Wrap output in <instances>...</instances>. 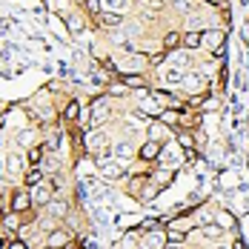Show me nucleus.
I'll return each mask as SVG.
<instances>
[{"instance_id": "obj_1", "label": "nucleus", "mask_w": 249, "mask_h": 249, "mask_svg": "<svg viewBox=\"0 0 249 249\" xmlns=\"http://www.w3.org/2000/svg\"><path fill=\"white\" fill-rule=\"evenodd\" d=\"M95 166H98V172L106 178V180H118V178H124V169H121V163L112 158V155H98L95 158Z\"/></svg>"}, {"instance_id": "obj_2", "label": "nucleus", "mask_w": 249, "mask_h": 249, "mask_svg": "<svg viewBox=\"0 0 249 249\" xmlns=\"http://www.w3.org/2000/svg\"><path fill=\"white\" fill-rule=\"evenodd\" d=\"M200 37H203V46L212 52L215 57H221V54H224V40H226L224 29H203V32H200Z\"/></svg>"}, {"instance_id": "obj_3", "label": "nucleus", "mask_w": 249, "mask_h": 249, "mask_svg": "<svg viewBox=\"0 0 249 249\" xmlns=\"http://www.w3.org/2000/svg\"><path fill=\"white\" fill-rule=\"evenodd\" d=\"M180 160H186V152L180 149L178 143H163V146H160V155H158V163H160V166L175 169V163H180Z\"/></svg>"}, {"instance_id": "obj_4", "label": "nucleus", "mask_w": 249, "mask_h": 249, "mask_svg": "<svg viewBox=\"0 0 249 249\" xmlns=\"http://www.w3.org/2000/svg\"><path fill=\"white\" fill-rule=\"evenodd\" d=\"M180 86L186 89V95H189V98L209 95V89H206V80H203L198 72H186V75H183V80H180Z\"/></svg>"}, {"instance_id": "obj_5", "label": "nucleus", "mask_w": 249, "mask_h": 249, "mask_svg": "<svg viewBox=\"0 0 249 249\" xmlns=\"http://www.w3.org/2000/svg\"><path fill=\"white\" fill-rule=\"evenodd\" d=\"M146 63H149L146 54H132V57H126L124 63L118 66V72H121V75H141V72L146 69Z\"/></svg>"}, {"instance_id": "obj_6", "label": "nucleus", "mask_w": 249, "mask_h": 249, "mask_svg": "<svg viewBox=\"0 0 249 249\" xmlns=\"http://www.w3.org/2000/svg\"><path fill=\"white\" fill-rule=\"evenodd\" d=\"M166 229H149L143 232V249H166Z\"/></svg>"}, {"instance_id": "obj_7", "label": "nucleus", "mask_w": 249, "mask_h": 249, "mask_svg": "<svg viewBox=\"0 0 249 249\" xmlns=\"http://www.w3.org/2000/svg\"><path fill=\"white\" fill-rule=\"evenodd\" d=\"M146 132H149V141L160 143V146H163V143H169V135H172V129H169L166 124H160V121H152Z\"/></svg>"}, {"instance_id": "obj_8", "label": "nucleus", "mask_w": 249, "mask_h": 249, "mask_svg": "<svg viewBox=\"0 0 249 249\" xmlns=\"http://www.w3.org/2000/svg\"><path fill=\"white\" fill-rule=\"evenodd\" d=\"M52 186H54V183H52ZM52 186H46V183L32 186V203H37V206H49L52 203Z\"/></svg>"}, {"instance_id": "obj_9", "label": "nucleus", "mask_w": 249, "mask_h": 249, "mask_svg": "<svg viewBox=\"0 0 249 249\" xmlns=\"http://www.w3.org/2000/svg\"><path fill=\"white\" fill-rule=\"evenodd\" d=\"M32 209V192H15L12 195V212H18V215H23V212H29Z\"/></svg>"}, {"instance_id": "obj_10", "label": "nucleus", "mask_w": 249, "mask_h": 249, "mask_svg": "<svg viewBox=\"0 0 249 249\" xmlns=\"http://www.w3.org/2000/svg\"><path fill=\"white\" fill-rule=\"evenodd\" d=\"M83 143H86V149L95 152V158H98V155H103V146H106V135H103V132H92V135H86V141H83Z\"/></svg>"}, {"instance_id": "obj_11", "label": "nucleus", "mask_w": 249, "mask_h": 249, "mask_svg": "<svg viewBox=\"0 0 249 249\" xmlns=\"http://www.w3.org/2000/svg\"><path fill=\"white\" fill-rule=\"evenodd\" d=\"M183 112H186V106H180V109H163L158 121H160V124H166L169 129H172V126H178V124H180V118H183Z\"/></svg>"}, {"instance_id": "obj_12", "label": "nucleus", "mask_w": 249, "mask_h": 249, "mask_svg": "<svg viewBox=\"0 0 249 249\" xmlns=\"http://www.w3.org/2000/svg\"><path fill=\"white\" fill-rule=\"evenodd\" d=\"M46 247H54V249H66L69 247V232L66 229H54L46 241Z\"/></svg>"}, {"instance_id": "obj_13", "label": "nucleus", "mask_w": 249, "mask_h": 249, "mask_svg": "<svg viewBox=\"0 0 249 249\" xmlns=\"http://www.w3.org/2000/svg\"><path fill=\"white\" fill-rule=\"evenodd\" d=\"M158 155H160V143H155V141H146V143L138 149V158H141V160H158Z\"/></svg>"}, {"instance_id": "obj_14", "label": "nucleus", "mask_w": 249, "mask_h": 249, "mask_svg": "<svg viewBox=\"0 0 249 249\" xmlns=\"http://www.w3.org/2000/svg\"><path fill=\"white\" fill-rule=\"evenodd\" d=\"M215 224L221 226L224 232H232V229L238 226V221H235V215H232V212H226V209H218V215H215Z\"/></svg>"}, {"instance_id": "obj_15", "label": "nucleus", "mask_w": 249, "mask_h": 249, "mask_svg": "<svg viewBox=\"0 0 249 249\" xmlns=\"http://www.w3.org/2000/svg\"><path fill=\"white\" fill-rule=\"evenodd\" d=\"M98 20L106 26V29H121V26H124V15H121V12H103Z\"/></svg>"}, {"instance_id": "obj_16", "label": "nucleus", "mask_w": 249, "mask_h": 249, "mask_svg": "<svg viewBox=\"0 0 249 249\" xmlns=\"http://www.w3.org/2000/svg\"><path fill=\"white\" fill-rule=\"evenodd\" d=\"M180 46L189 52V49H198V46H203V37H200V32H186L183 37H180Z\"/></svg>"}, {"instance_id": "obj_17", "label": "nucleus", "mask_w": 249, "mask_h": 249, "mask_svg": "<svg viewBox=\"0 0 249 249\" xmlns=\"http://www.w3.org/2000/svg\"><path fill=\"white\" fill-rule=\"evenodd\" d=\"M66 29H69L72 35H80V32L86 29V18H83V15H69V18H66Z\"/></svg>"}, {"instance_id": "obj_18", "label": "nucleus", "mask_w": 249, "mask_h": 249, "mask_svg": "<svg viewBox=\"0 0 249 249\" xmlns=\"http://www.w3.org/2000/svg\"><path fill=\"white\" fill-rule=\"evenodd\" d=\"M115 158H118V160H121V163H129V160H132V158H135V149H132V143H118V146H115Z\"/></svg>"}, {"instance_id": "obj_19", "label": "nucleus", "mask_w": 249, "mask_h": 249, "mask_svg": "<svg viewBox=\"0 0 249 249\" xmlns=\"http://www.w3.org/2000/svg\"><path fill=\"white\" fill-rule=\"evenodd\" d=\"M23 166H26V160H23V155H20V152L9 155V160H6V169H9L12 175H18L20 169H23Z\"/></svg>"}, {"instance_id": "obj_20", "label": "nucleus", "mask_w": 249, "mask_h": 249, "mask_svg": "<svg viewBox=\"0 0 249 249\" xmlns=\"http://www.w3.org/2000/svg\"><path fill=\"white\" fill-rule=\"evenodd\" d=\"M175 143L180 146L183 152L195 149V138H192V132H178V138H175Z\"/></svg>"}, {"instance_id": "obj_21", "label": "nucleus", "mask_w": 249, "mask_h": 249, "mask_svg": "<svg viewBox=\"0 0 249 249\" xmlns=\"http://www.w3.org/2000/svg\"><path fill=\"white\" fill-rule=\"evenodd\" d=\"M200 232H203V238H209V241H218V238L224 235V229L215 224V221H212V224H203L200 226Z\"/></svg>"}, {"instance_id": "obj_22", "label": "nucleus", "mask_w": 249, "mask_h": 249, "mask_svg": "<svg viewBox=\"0 0 249 249\" xmlns=\"http://www.w3.org/2000/svg\"><path fill=\"white\" fill-rule=\"evenodd\" d=\"M121 83H124L126 89H129V86H135V89H146L143 75H121Z\"/></svg>"}, {"instance_id": "obj_23", "label": "nucleus", "mask_w": 249, "mask_h": 249, "mask_svg": "<svg viewBox=\"0 0 249 249\" xmlns=\"http://www.w3.org/2000/svg\"><path fill=\"white\" fill-rule=\"evenodd\" d=\"M80 6H83V12L92 15V18H100V15H103V3H100V0H83Z\"/></svg>"}, {"instance_id": "obj_24", "label": "nucleus", "mask_w": 249, "mask_h": 249, "mask_svg": "<svg viewBox=\"0 0 249 249\" xmlns=\"http://www.w3.org/2000/svg\"><path fill=\"white\" fill-rule=\"evenodd\" d=\"M77 118H80V103H77V100H69L66 109H63V121L72 124V121H77Z\"/></svg>"}, {"instance_id": "obj_25", "label": "nucleus", "mask_w": 249, "mask_h": 249, "mask_svg": "<svg viewBox=\"0 0 249 249\" xmlns=\"http://www.w3.org/2000/svg\"><path fill=\"white\" fill-rule=\"evenodd\" d=\"M178 46H180V32H169L163 37V52H175Z\"/></svg>"}, {"instance_id": "obj_26", "label": "nucleus", "mask_w": 249, "mask_h": 249, "mask_svg": "<svg viewBox=\"0 0 249 249\" xmlns=\"http://www.w3.org/2000/svg\"><path fill=\"white\" fill-rule=\"evenodd\" d=\"M49 212L54 215V218H63V215L69 212V203H63V200L52 198V203H49Z\"/></svg>"}, {"instance_id": "obj_27", "label": "nucleus", "mask_w": 249, "mask_h": 249, "mask_svg": "<svg viewBox=\"0 0 249 249\" xmlns=\"http://www.w3.org/2000/svg\"><path fill=\"white\" fill-rule=\"evenodd\" d=\"M20 215H18V212H9V215H3V226H6V229H9V232H18V229H20Z\"/></svg>"}, {"instance_id": "obj_28", "label": "nucleus", "mask_w": 249, "mask_h": 249, "mask_svg": "<svg viewBox=\"0 0 249 249\" xmlns=\"http://www.w3.org/2000/svg\"><path fill=\"white\" fill-rule=\"evenodd\" d=\"M37 183H43V172H40V169H37V166H35V169H32V172L26 175V186H29V189H32V186H37Z\"/></svg>"}, {"instance_id": "obj_29", "label": "nucleus", "mask_w": 249, "mask_h": 249, "mask_svg": "<svg viewBox=\"0 0 249 249\" xmlns=\"http://www.w3.org/2000/svg\"><path fill=\"white\" fill-rule=\"evenodd\" d=\"M186 238V229H166V241L169 244H183Z\"/></svg>"}, {"instance_id": "obj_30", "label": "nucleus", "mask_w": 249, "mask_h": 249, "mask_svg": "<svg viewBox=\"0 0 249 249\" xmlns=\"http://www.w3.org/2000/svg\"><path fill=\"white\" fill-rule=\"evenodd\" d=\"M106 12H124L126 9V0H100Z\"/></svg>"}, {"instance_id": "obj_31", "label": "nucleus", "mask_w": 249, "mask_h": 249, "mask_svg": "<svg viewBox=\"0 0 249 249\" xmlns=\"http://www.w3.org/2000/svg\"><path fill=\"white\" fill-rule=\"evenodd\" d=\"M183 69H166V83H180L183 80Z\"/></svg>"}, {"instance_id": "obj_32", "label": "nucleus", "mask_w": 249, "mask_h": 249, "mask_svg": "<svg viewBox=\"0 0 249 249\" xmlns=\"http://www.w3.org/2000/svg\"><path fill=\"white\" fill-rule=\"evenodd\" d=\"M32 135H35L32 129H23V132H18V146H29V143H32Z\"/></svg>"}, {"instance_id": "obj_33", "label": "nucleus", "mask_w": 249, "mask_h": 249, "mask_svg": "<svg viewBox=\"0 0 249 249\" xmlns=\"http://www.w3.org/2000/svg\"><path fill=\"white\" fill-rule=\"evenodd\" d=\"M40 146H35V149H29V163H35V166H37V163H40Z\"/></svg>"}, {"instance_id": "obj_34", "label": "nucleus", "mask_w": 249, "mask_h": 249, "mask_svg": "<svg viewBox=\"0 0 249 249\" xmlns=\"http://www.w3.org/2000/svg\"><path fill=\"white\" fill-rule=\"evenodd\" d=\"M6 249H29V244H26L23 238H18V241H12V244H9Z\"/></svg>"}, {"instance_id": "obj_35", "label": "nucleus", "mask_w": 249, "mask_h": 249, "mask_svg": "<svg viewBox=\"0 0 249 249\" xmlns=\"http://www.w3.org/2000/svg\"><path fill=\"white\" fill-rule=\"evenodd\" d=\"M175 60L183 66V63H189V54H186V52H175Z\"/></svg>"}, {"instance_id": "obj_36", "label": "nucleus", "mask_w": 249, "mask_h": 249, "mask_svg": "<svg viewBox=\"0 0 249 249\" xmlns=\"http://www.w3.org/2000/svg\"><path fill=\"white\" fill-rule=\"evenodd\" d=\"M232 249H247V244H244V241H241V238H238V241H235V244H232Z\"/></svg>"}, {"instance_id": "obj_37", "label": "nucleus", "mask_w": 249, "mask_h": 249, "mask_svg": "<svg viewBox=\"0 0 249 249\" xmlns=\"http://www.w3.org/2000/svg\"><path fill=\"white\" fill-rule=\"evenodd\" d=\"M6 160H9V158H6V155H3V152H0V172H3V169H6Z\"/></svg>"}, {"instance_id": "obj_38", "label": "nucleus", "mask_w": 249, "mask_h": 249, "mask_svg": "<svg viewBox=\"0 0 249 249\" xmlns=\"http://www.w3.org/2000/svg\"><path fill=\"white\" fill-rule=\"evenodd\" d=\"M203 3H209V6H224V0H203Z\"/></svg>"}, {"instance_id": "obj_39", "label": "nucleus", "mask_w": 249, "mask_h": 249, "mask_svg": "<svg viewBox=\"0 0 249 249\" xmlns=\"http://www.w3.org/2000/svg\"><path fill=\"white\" fill-rule=\"evenodd\" d=\"M166 249H180V247H178V244H166Z\"/></svg>"}, {"instance_id": "obj_40", "label": "nucleus", "mask_w": 249, "mask_h": 249, "mask_svg": "<svg viewBox=\"0 0 249 249\" xmlns=\"http://www.w3.org/2000/svg\"><path fill=\"white\" fill-rule=\"evenodd\" d=\"M218 249H232V247H218Z\"/></svg>"}, {"instance_id": "obj_41", "label": "nucleus", "mask_w": 249, "mask_h": 249, "mask_svg": "<svg viewBox=\"0 0 249 249\" xmlns=\"http://www.w3.org/2000/svg\"><path fill=\"white\" fill-rule=\"evenodd\" d=\"M40 249H54V247H40Z\"/></svg>"}, {"instance_id": "obj_42", "label": "nucleus", "mask_w": 249, "mask_h": 249, "mask_svg": "<svg viewBox=\"0 0 249 249\" xmlns=\"http://www.w3.org/2000/svg\"><path fill=\"white\" fill-rule=\"evenodd\" d=\"M0 224H3V215H0Z\"/></svg>"}, {"instance_id": "obj_43", "label": "nucleus", "mask_w": 249, "mask_h": 249, "mask_svg": "<svg viewBox=\"0 0 249 249\" xmlns=\"http://www.w3.org/2000/svg\"><path fill=\"white\" fill-rule=\"evenodd\" d=\"M80 3H83V0H80Z\"/></svg>"}]
</instances>
